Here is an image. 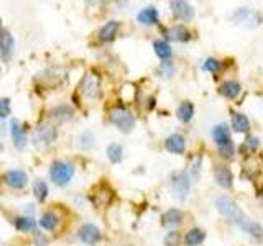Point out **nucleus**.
Wrapping results in <instances>:
<instances>
[{
    "instance_id": "obj_1",
    "label": "nucleus",
    "mask_w": 263,
    "mask_h": 246,
    "mask_svg": "<svg viewBox=\"0 0 263 246\" xmlns=\"http://www.w3.org/2000/svg\"><path fill=\"white\" fill-rule=\"evenodd\" d=\"M76 176V164L69 159H53L48 168L49 180L60 189H66Z\"/></svg>"
},
{
    "instance_id": "obj_2",
    "label": "nucleus",
    "mask_w": 263,
    "mask_h": 246,
    "mask_svg": "<svg viewBox=\"0 0 263 246\" xmlns=\"http://www.w3.org/2000/svg\"><path fill=\"white\" fill-rule=\"evenodd\" d=\"M58 139V127L51 120H43L33 130L31 135V145L38 151H46L49 150Z\"/></svg>"
},
{
    "instance_id": "obj_3",
    "label": "nucleus",
    "mask_w": 263,
    "mask_h": 246,
    "mask_svg": "<svg viewBox=\"0 0 263 246\" xmlns=\"http://www.w3.org/2000/svg\"><path fill=\"white\" fill-rule=\"evenodd\" d=\"M114 197H115V192L110 187V184H107L105 180H101V182H97L90 187V191L87 194V200L94 209H105L112 203Z\"/></svg>"
},
{
    "instance_id": "obj_4",
    "label": "nucleus",
    "mask_w": 263,
    "mask_h": 246,
    "mask_svg": "<svg viewBox=\"0 0 263 246\" xmlns=\"http://www.w3.org/2000/svg\"><path fill=\"white\" fill-rule=\"evenodd\" d=\"M0 180H2V184L7 189H10V191L22 192L28 187L30 176H28V172L23 169H8L0 176Z\"/></svg>"
},
{
    "instance_id": "obj_5",
    "label": "nucleus",
    "mask_w": 263,
    "mask_h": 246,
    "mask_svg": "<svg viewBox=\"0 0 263 246\" xmlns=\"http://www.w3.org/2000/svg\"><path fill=\"white\" fill-rule=\"evenodd\" d=\"M109 118H110V123L117 128L122 133H130L132 130L135 128L137 125V120L134 117V113L130 110L123 109V107H117V109H112L110 113H109Z\"/></svg>"
},
{
    "instance_id": "obj_6",
    "label": "nucleus",
    "mask_w": 263,
    "mask_h": 246,
    "mask_svg": "<svg viewBox=\"0 0 263 246\" xmlns=\"http://www.w3.org/2000/svg\"><path fill=\"white\" fill-rule=\"evenodd\" d=\"M76 238L78 241L86 244V246H97L102 241V232L96 223H90V221H86V223H81L79 228L76 230Z\"/></svg>"
},
{
    "instance_id": "obj_7",
    "label": "nucleus",
    "mask_w": 263,
    "mask_h": 246,
    "mask_svg": "<svg viewBox=\"0 0 263 246\" xmlns=\"http://www.w3.org/2000/svg\"><path fill=\"white\" fill-rule=\"evenodd\" d=\"M63 223V215L60 213V209H54V205L51 209H45L40 213L38 218V228L43 230L46 233H54L60 230Z\"/></svg>"
},
{
    "instance_id": "obj_8",
    "label": "nucleus",
    "mask_w": 263,
    "mask_h": 246,
    "mask_svg": "<svg viewBox=\"0 0 263 246\" xmlns=\"http://www.w3.org/2000/svg\"><path fill=\"white\" fill-rule=\"evenodd\" d=\"M216 209L219 210L220 215H224L226 218L235 221V223H238V221L243 218V213H242L240 207H238L237 202L230 199V197L222 195L219 199H216Z\"/></svg>"
},
{
    "instance_id": "obj_9",
    "label": "nucleus",
    "mask_w": 263,
    "mask_h": 246,
    "mask_svg": "<svg viewBox=\"0 0 263 246\" xmlns=\"http://www.w3.org/2000/svg\"><path fill=\"white\" fill-rule=\"evenodd\" d=\"M8 131H10L12 141H13V146L16 148V150H20V151L27 150V146H28V128L25 127L18 118H12L10 120Z\"/></svg>"
},
{
    "instance_id": "obj_10",
    "label": "nucleus",
    "mask_w": 263,
    "mask_h": 246,
    "mask_svg": "<svg viewBox=\"0 0 263 246\" xmlns=\"http://www.w3.org/2000/svg\"><path fill=\"white\" fill-rule=\"evenodd\" d=\"M171 189L175 195L178 199L184 200L187 194H189V189H191V177L186 171H178V172H173L171 174Z\"/></svg>"
},
{
    "instance_id": "obj_11",
    "label": "nucleus",
    "mask_w": 263,
    "mask_h": 246,
    "mask_svg": "<svg viewBox=\"0 0 263 246\" xmlns=\"http://www.w3.org/2000/svg\"><path fill=\"white\" fill-rule=\"evenodd\" d=\"M64 79H66V71L63 68H49L36 76V82H41V86L49 89L61 86Z\"/></svg>"
},
{
    "instance_id": "obj_12",
    "label": "nucleus",
    "mask_w": 263,
    "mask_h": 246,
    "mask_svg": "<svg viewBox=\"0 0 263 246\" xmlns=\"http://www.w3.org/2000/svg\"><path fill=\"white\" fill-rule=\"evenodd\" d=\"M81 92L84 97L94 100V98L101 97V79L96 74H86L84 79L81 80Z\"/></svg>"
},
{
    "instance_id": "obj_13",
    "label": "nucleus",
    "mask_w": 263,
    "mask_h": 246,
    "mask_svg": "<svg viewBox=\"0 0 263 246\" xmlns=\"http://www.w3.org/2000/svg\"><path fill=\"white\" fill-rule=\"evenodd\" d=\"M74 115H76V112H74V109L69 104H61L49 110V120L58 127V125H64V123H69L71 120H74Z\"/></svg>"
},
{
    "instance_id": "obj_14",
    "label": "nucleus",
    "mask_w": 263,
    "mask_h": 246,
    "mask_svg": "<svg viewBox=\"0 0 263 246\" xmlns=\"http://www.w3.org/2000/svg\"><path fill=\"white\" fill-rule=\"evenodd\" d=\"M232 20L238 25H242V27L253 28L261 22V16L255 10H250V8H238V10L232 15Z\"/></svg>"
},
{
    "instance_id": "obj_15",
    "label": "nucleus",
    "mask_w": 263,
    "mask_h": 246,
    "mask_svg": "<svg viewBox=\"0 0 263 246\" xmlns=\"http://www.w3.org/2000/svg\"><path fill=\"white\" fill-rule=\"evenodd\" d=\"M12 225L13 228L16 230L18 233H23V235H31L35 230H38V220L35 217H30V215H16L13 220H12Z\"/></svg>"
},
{
    "instance_id": "obj_16",
    "label": "nucleus",
    "mask_w": 263,
    "mask_h": 246,
    "mask_svg": "<svg viewBox=\"0 0 263 246\" xmlns=\"http://www.w3.org/2000/svg\"><path fill=\"white\" fill-rule=\"evenodd\" d=\"M13 53H15V39L10 31L4 30L2 35H0V57H2L4 63H8L13 57Z\"/></svg>"
},
{
    "instance_id": "obj_17",
    "label": "nucleus",
    "mask_w": 263,
    "mask_h": 246,
    "mask_svg": "<svg viewBox=\"0 0 263 246\" xmlns=\"http://www.w3.org/2000/svg\"><path fill=\"white\" fill-rule=\"evenodd\" d=\"M170 5H171L173 15H175L178 20H183V22L193 20L194 10H193V7L186 2V0H171Z\"/></svg>"
},
{
    "instance_id": "obj_18",
    "label": "nucleus",
    "mask_w": 263,
    "mask_h": 246,
    "mask_svg": "<svg viewBox=\"0 0 263 246\" xmlns=\"http://www.w3.org/2000/svg\"><path fill=\"white\" fill-rule=\"evenodd\" d=\"M164 148H166V151H170L171 154H183L186 151V139L183 135L173 133L164 139Z\"/></svg>"
},
{
    "instance_id": "obj_19",
    "label": "nucleus",
    "mask_w": 263,
    "mask_h": 246,
    "mask_svg": "<svg viewBox=\"0 0 263 246\" xmlns=\"http://www.w3.org/2000/svg\"><path fill=\"white\" fill-rule=\"evenodd\" d=\"M237 225H238V228L242 230V232H245L247 235H250L252 238H255V240H258V241L263 240V227L260 223H257V221L243 217Z\"/></svg>"
},
{
    "instance_id": "obj_20",
    "label": "nucleus",
    "mask_w": 263,
    "mask_h": 246,
    "mask_svg": "<svg viewBox=\"0 0 263 246\" xmlns=\"http://www.w3.org/2000/svg\"><path fill=\"white\" fill-rule=\"evenodd\" d=\"M31 194L33 197H35V200L38 203H45L48 200V197H49V186L45 179H35L31 182Z\"/></svg>"
},
{
    "instance_id": "obj_21",
    "label": "nucleus",
    "mask_w": 263,
    "mask_h": 246,
    "mask_svg": "<svg viewBox=\"0 0 263 246\" xmlns=\"http://www.w3.org/2000/svg\"><path fill=\"white\" fill-rule=\"evenodd\" d=\"M212 138L214 141L217 143L219 148H224L229 145H234L232 138H230V130L226 123H220V125H216L212 130Z\"/></svg>"
},
{
    "instance_id": "obj_22",
    "label": "nucleus",
    "mask_w": 263,
    "mask_h": 246,
    "mask_svg": "<svg viewBox=\"0 0 263 246\" xmlns=\"http://www.w3.org/2000/svg\"><path fill=\"white\" fill-rule=\"evenodd\" d=\"M214 179H216V182L224 189H230L234 186V174L227 166H217L214 169Z\"/></svg>"
},
{
    "instance_id": "obj_23",
    "label": "nucleus",
    "mask_w": 263,
    "mask_h": 246,
    "mask_svg": "<svg viewBox=\"0 0 263 246\" xmlns=\"http://www.w3.org/2000/svg\"><path fill=\"white\" fill-rule=\"evenodd\" d=\"M183 218H184V213L183 210H179V209H170L166 210L161 215V225L163 227H178L183 223Z\"/></svg>"
},
{
    "instance_id": "obj_24",
    "label": "nucleus",
    "mask_w": 263,
    "mask_h": 246,
    "mask_svg": "<svg viewBox=\"0 0 263 246\" xmlns=\"http://www.w3.org/2000/svg\"><path fill=\"white\" fill-rule=\"evenodd\" d=\"M164 36L170 41H181V43H184V41L191 39V33H189V30L183 27V25H175V27H171L170 30L164 31Z\"/></svg>"
},
{
    "instance_id": "obj_25",
    "label": "nucleus",
    "mask_w": 263,
    "mask_h": 246,
    "mask_svg": "<svg viewBox=\"0 0 263 246\" xmlns=\"http://www.w3.org/2000/svg\"><path fill=\"white\" fill-rule=\"evenodd\" d=\"M119 27H120V23L119 22H107L104 27L101 28V31H99V39L102 41V43H109V41H114L115 35H117V31H119Z\"/></svg>"
},
{
    "instance_id": "obj_26",
    "label": "nucleus",
    "mask_w": 263,
    "mask_h": 246,
    "mask_svg": "<svg viewBox=\"0 0 263 246\" xmlns=\"http://www.w3.org/2000/svg\"><path fill=\"white\" fill-rule=\"evenodd\" d=\"M219 92L226 98H235V97H238V94L242 92V87L235 80H226V82H222V84H220Z\"/></svg>"
},
{
    "instance_id": "obj_27",
    "label": "nucleus",
    "mask_w": 263,
    "mask_h": 246,
    "mask_svg": "<svg viewBox=\"0 0 263 246\" xmlns=\"http://www.w3.org/2000/svg\"><path fill=\"white\" fill-rule=\"evenodd\" d=\"M158 18H160V15L155 7H146L137 15V20L142 25H156L158 23Z\"/></svg>"
},
{
    "instance_id": "obj_28",
    "label": "nucleus",
    "mask_w": 263,
    "mask_h": 246,
    "mask_svg": "<svg viewBox=\"0 0 263 246\" xmlns=\"http://www.w3.org/2000/svg\"><path fill=\"white\" fill-rule=\"evenodd\" d=\"M105 154L112 164H120L123 161V146L120 143H110L105 148Z\"/></svg>"
},
{
    "instance_id": "obj_29",
    "label": "nucleus",
    "mask_w": 263,
    "mask_h": 246,
    "mask_svg": "<svg viewBox=\"0 0 263 246\" xmlns=\"http://www.w3.org/2000/svg\"><path fill=\"white\" fill-rule=\"evenodd\" d=\"M78 146L81 148L82 151H90L92 148L96 146V136L90 130H84L82 133L79 135L78 139Z\"/></svg>"
},
{
    "instance_id": "obj_30",
    "label": "nucleus",
    "mask_w": 263,
    "mask_h": 246,
    "mask_svg": "<svg viewBox=\"0 0 263 246\" xmlns=\"http://www.w3.org/2000/svg\"><path fill=\"white\" fill-rule=\"evenodd\" d=\"M205 240V233L201 228H191L184 236V243L187 246H199Z\"/></svg>"
},
{
    "instance_id": "obj_31",
    "label": "nucleus",
    "mask_w": 263,
    "mask_h": 246,
    "mask_svg": "<svg viewBox=\"0 0 263 246\" xmlns=\"http://www.w3.org/2000/svg\"><path fill=\"white\" fill-rule=\"evenodd\" d=\"M176 115H178V118H179L181 121H184V123L191 121L193 117H194V105H193V102L184 100L183 104H181V105L178 107Z\"/></svg>"
},
{
    "instance_id": "obj_32",
    "label": "nucleus",
    "mask_w": 263,
    "mask_h": 246,
    "mask_svg": "<svg viewBox=\"0 0 263 246\" xmlns=\"http://www.w3.org/2000/svg\"><path fill=\"white\" fill-rule=\"evenodd\" d=\"M232 128L237 133H245L250 128V120L247 118V115L243 113H234L232 115Z\"/></svg>"
},
{
    "instance_id": "obj_33",
    "label": "nucleus",
    "mask_w": 263,
    "mask_h": 246,
    "mask_svg": "<svg viewBox=\"0 0 263 246\" xmlns=\"http://www.w3.org/2000/svg\"><path fill=\"white\" fill-rule=\"evenodd\" d=\"M153 49H155V53H156V56L160 57V59H170L171 53H173L171 46L163 39H156L153 43Z\"/></svg>"
},
{
    "instance_id": "obj_34",
    "label": "nucleus",
    "mask_w": 263,
    "mask_h": 246,
    "mask_svg": "<svg viewBox=\"0 0 263 246\" xmlns=\"http://www.w3.org/2000/svg\"><path fill=\"white\" fill-rule=\"evenodd\" d=\"M31 240H33V244H35V246H49V244H51L48 233L43 232V230H40V228L31 233Z\"/></svg>"
},
{
    "instance_id": "obj_35",
    "label": "nucleus",
    "mask_w": 263,
    "mask_h": 246,
    "mask_svg": "<svg viewBox=\"0 0 263 246\" xmlns=\"http://www.w3.org/2000/svg\"><path fill=\"white\" fill-rule=\"evenodd\" d=\"M12 113V104H10V98L8 97H2L0 98V120H5L10 117Z\"/></svg>"
},
{
    "instance_id": "obj_36",
    "label": "nucleus",
    "mask_w": 263,
    "mask_h": 246,
    "mask_svg": "<svg viewBox=\"0 0 263 246\" xmlns=\"http://www.w3.org/2000/svg\"><path fill=\"white\" fill-rule=\"evenodd\" d=\"M163 243H164V246H179V243H181V233L176 232V230L168 232L166 236H164Z\"/></svg>"
},
{
    "instance_id": "obj_37",
    "label": "nucleus",
    "mask_w": 263,
    "mask_h": 246,
    "mask_svg": "<svg viewBox=\"0 0 263 246\" xmlns=\"http://www.w3.org/2000/svg\"><path fill=\"white\" fill-rule=\"evenodd\" d=\"M202 69L209 72H216L220 69V63L217 59H214V57H209V59H205V63L202 64Z\"/></svg>"
},
{
    "instance_id": "obj_38",
    "label": "nucleus",
    "mask_w": 263,
    "mask_h": 246,
    "mask_svg": "<svg viewBox=\"0 0 263 246\" xmlns=\"http://www.w3.org/2000/svg\"><path fill=\"white\" fill-rule=\"evenodd\" d=\"M258 146H260V139L257 136H247L243 143V150L247 148V150H250V151H257Z\"/></svg>"
},
{
    "instance_id": "obj_39",
    "label": "nucleus",
    "mask_w": 263,
    "mask_h": 246,
    "mask_svg": "<svg viewBox=\"0 0 263 246\" xmlns=\"http://www.w3.org/2000/svg\"><path fill=\"white\" fill-rule=\"evenodd\" d=\"M201 164H202V159L197 158L196 161H193L191 164V177L193 180H197L199 179V174H201Z\"/></svg>"
},
{
    "instance_id": "obj_40",
    "label": "nucleus",
    "mask_w": 263,
    "mask_h": 246,
    "mask_svg": "<svg viewBox=\"0 0 263 246\" xmlns=\"http://www.w3.org/2000/svg\"><path fill=\"white\" fill-rule=\"evenodd\" d=\"M5 135V125H4V121L0 120V136H4Z\"/></svg>"
},
{
    "instance_id": "obj_41",
    "label": "nucleus",
    "mask_w": 263,
    "mask_h": 246,
    "mask_svg": "<svg viewBox=\"0 0 263 246\" xmlns=\"http://www.w3.org/2000/svg\"><path fill=\"white\" fill-rule=\"evenodd\" d=\"M5 151V145H4V141H0V154H2Z\"/></svg>"
},
{
    "instance_id": "obj_42",
    "label": "nucleus",
    "mask_w": 263,
    "mask_h": 246,
    "mask_svg": "<svg viewBox=\"0 0 263 246\" xmlns=\"http://www.w3.org/2000/svg\"><path fill=\"white\" fill-rule=\"evenodd\" d=\"M0 27H2V20H0Z\"/></svg>"
},
{
    "instance_id": "obj_43",
    "label": "nucleus",
    "mask_w": 263,
    "mask_h": 246,
    "mask_svg": "<svg viewBox=\"0 0 263 246\" xmlns=\"http://www.w3.org/2000/svg\"><path fill=\"white\" fill-rule=\"evenodd\" d=\"M0 74H2V68H0Z\"/></svg>"
},
{
    "instance_id": "obj_44",
    "label": "nucleus",
    "mask_w": 263,
    "mask_h": 246,
    "mask_svg": "<svg viewBox=\"0 0 263 246\" xmlns=\"http://www.w3.org/2000/svg\"><path fill=\"white\" fill-rule=\"evenodd\" d=\"M0 184H2V180H0Z\"/></svg>"
}]
</instances>
